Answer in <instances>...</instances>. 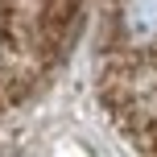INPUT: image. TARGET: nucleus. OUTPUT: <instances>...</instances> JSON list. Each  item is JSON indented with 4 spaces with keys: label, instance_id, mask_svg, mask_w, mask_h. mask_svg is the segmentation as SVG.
Here are the masks:
<instances>
[{
    "label": "nucleus",
    "instance_id": "nucleus-1",
    "mask_svg": "<svg viewBox=\"0 0 157 157\" xmlns=\"http://www.w3.org/2000/svg\"><path fill=\"white\" fill-rule=\"evenodd\" d=\"M120 33L132 46H157V0H120Z\"/></svg>",
    "mask_w": 157,
    "mask_h": 157
}]
</instances>
